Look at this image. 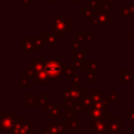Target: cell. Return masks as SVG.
<instances>
[{
  "instance_id": "cell-23",
  "label": "cell",
  "mask_w": 134,
  "mask_h": 134,
  "mask_svg": "<svg viewBox=\"0 0 134 134\" xmlns=\"http://www.w3.org/2000/svg\"><path fill=\"white\" fill-rule=\"evenodd\" d=\"M32 45H34L35 50H43V46H44L43 37L32 38Z\"/></svg>"
},
{
  "instance_id": "cell-2",
  "label": "cell",
  "mask_w": 134,
  "mask_h": 134,
  "mask_svg": "<svg viewBox=\"0 0 134 134\" xmlns=\"http://www.w3.org/2000/svg\"><path fill=\"white\" fill-rule=\"evenodd\" d=\"M45 72L53 81L61 80L63 75V64L60 61L48 60L45 63Z\"/></svg>"
},
{
  "instance_id": "cell-4",
  "label": "cell",
  "mask_w": 134,
  "mask_h": 134,
  "mask_svg": "<svg viewBox=\"0 0 134 134\" xmlns=\"http://www.w3.org/2000/svg\"><path fill=\"white\" fill-rule=\"evenodd\" d=\"M62 106L61 103H51L45 106L42 111L47 115V117H52V118H58V117H66L68 116V112H62Z\"/></svg>"
},
{
  "instance_id": "cell-3",
  "label": "cell",
  "mask_w": 134,
  "mask_h": 134,
  "mask_svg": "<svg viewBox=\"0 0 134 134\" xmlns=\"http://www.w3.org/2000/svg\"><path fill=\"white\" fill-rule=\"evenodd\" d=\"M52 28H53V32L57 36H66L67 32H69L71 30V19H62L61 14L58 15V18L53 20L52 22Z\"/></svg>"
},
{
  "instance_id": "cell-31",
  "label": "cell",
  "mask_w": 134,
  "mask_h": 134,
  "mask_svg": "<svg viewBox=\"0 0 134 134\" xmlns=\"http://www.w3.org/2000/svg\"><path fill=\"white\" fill-rule=\"evenodd\" d=\"M71 82L72 84H75V85H81L82 84V74H75L72 79H71Z\"/></svg>"
},
{
  "instance_id": "cell-1",
  "label": "cell",
  "mask_w": 134,
  "mask_h": 134,
  "mask_svg": "<svg viewBox=\"0 0 134 134\" xmlns=\"http://www.w3.org/2000/svg\"><path fill=\"white\" fill-rule=\"evenodd\" d=\"M86 117L90 119H106L110 117V109L109 107H100L98 105H93L90 108L82 110Z\"/></svg>"
},
{
  "instance_id": "cell-9",
  "label": "cell",
  "mask_w": 134,
  "mask_h": 134,
  "mask_svg": "<svg viewBox=\"0 0 134 134\" xmlns=\"http://www.w3.org/2000/svg\"><path fill=\"white\" fill-rule=\"evenodd\" d=\"M125 130V125L119 120L118 117H111L109 119V133L110 134H119Z\"/></svg>"
},
{
  "instance_id": "cell-7",
  "label": "cell",
  "mask_w": 134,
  "mask_h": 134,
  "mask_svg": "<svg viewBox=\"0 0 134 134\" xmlns=\"http://www.w3.org/2000/svg\"><path fill=\"white\" fill-rule=\"evenodd\" d=\"M72 64L81 70H86V51L85 50H74L71 52Z\"/></svg>"
},
{
  "instance_id": "cell-19",
  "label": "cell",
  "mask_w": 134,
  "mask_h": 134,
  "mask_svg": "<svg viewBox=\"0 0 134 134\" xmlns=\"http://www.w3.org/2000/svg\"><path fill=\"white\" fill-rule=\"evenodd\" d=\"M24 121H25V120H24L22 117H18V118L16 119V121H15L14 128L12 129V131H10L8 134H18V133L21 131V128H22Z\"/></svg>"
},
{
  "instance_id": "cell-37",
  "label": "cell",
  "mask_w": 134,
  "mask_h": 134,
  "mask_svg": "<svg viewBox=\"0 0 134 134\" xmlns=\"http://www.w3.org/2000/svg\"><path fill=\"white\" fill-rule=\"evenodd\" d=\"M132 72H133V76H134V70H132Z\"/></svg>"
},
{
  "instance_id": "cell-21",
  "label": "cell",
  "mask_w": 134,
  "mask_h": 134,
  "mask_svg": "<svg viewBox=\"0 0 134 134\" xmlns=\"http://www.w3.org/2000/svg\"><path fill=\"white\" fill-rule=\"evenodd\" d=\"M37 98H38V105H39L40 108L43 109L45 106L48 105V94H46V93H39Z\"/></svg>"
},
{
  "instance_id": "cell-34",
  "label": "cell",
  "mask_w": 134,
  "mask_h": 134,
  "mask_svg": "<svg viewBox=\"0 0 134 134\" xmlns=\"http://www.w3.org/2000/svg\"><path fill=\"white\" fill-rule=\"evenodd\" d=\"M42 131L44 132V134H54L50 129H49V127L48 126H46V127H44L43 129H42Z\"/></svg>"
},
{
  "instance_id": "cell-18",
  "label": "cell",
  "mask_w": 134,
  "mask_h": 134,
  "mask_svg": "<svg viewBox=\"0 0 134 134\" xmlns=\"http://www.w3.org/2000/svg\"><path fill=\"white\" fill-rule=\"evenodd\" d=\"M45 63H46L45 61H44V62H41V61H39V60H36V61L29 60L28 65L32 66V67L36 69L37 73H38V72H41V71H45Z\"/></svg>"
},
{
  "instance_id": "cell-33",
  "label": "cell",
  "mask_w": 134,
  "mask_h": 134,
  "mask_svg": "<svg viewBox=\"0 0 134 134\" xmlns=\"http://www.w3.org/2000/svg\"><path fill=\"white\" fill-rule=\"evenodd\" d=\"M71 45H72V49H74V50H79L81 48V46H82L79 41H72Z\"/></svg>"
},
{
  "instance_id": "cell-38",
  "label": "cell",
  "mask_w": 134,
  "mask_h": 134,
  "mask_svg": "<svg viewBox=\"0 0 134 134\" xmlns=\"http://www.w3.org/2000/svg\"><path fill=\"white\" fill-rule=\"evenodd\" d=\"M133 134H134V132H133Z\"/></svg>"
},
{
  "instance_id": "cell-8",
  "label": "cell",
  "mask_w": 134,
  "mask_h": 134,
  "mask_svg": "<svg viewBox=\"0 0 134 134\" xmlns=\"http://www.w3.org/2000/svg\"><path fill=\"white\" fill-rule=\"evenodd\" d=\"M67 125L69 132H81V118L76 116V114L68 113L67 116Z\"/></svg>"
},
{
  "instance_id": "cell-12",
  "label": "cell",
  "mask_w": 134,
  "mask_h": 134,
  "mask_svg": "<svg viewBox=\"0 0 134 134\" xmlns=\"http://www.w3.org/2000/svg\"><path fill=\"white\" fill-rule=\"evenodd\" d=\"M47 126L54 134H67L68 131V125L66 122H48Z\"/></svg>"
},
{
  "instance_id": "cell-20",
  "label": "cell",
  "mask_w": 134,
  "mask_h": 134,
  "mask_svg": "<svg viewBox=\"0 0 134 134\" xmlns=\"http://www.w3.org/2000/svg\"><path fill=\"white\" fill-rule=\"evenodd\" d=\"M29 87V77L26 74L19 75V88L20 89H28Z\"/></svg>"
},
{
  "instance_id": "cell-26",
  "label": "cell",
  "mask_w": 134,
  "mask_h": 134,
  "mask_svg": "<svg viewBox=\"0 0 134 134\" xmlns=\"http://www.w3.org/2000/svg\"><path fill=\"white\" fill-rule=\"evenodd\" d=\"M98 25L99 26H109L110 24V18L106 13L100 14L98 17Z\"/></svg>"
},
{
  "instance_id": "cell-5",
  "label": "cell",
  "mask_w": 134,
  "mask_h": 134,
  "mask_svg": "<svg viewBox=\"0 0 134 134\" xmlns=\"http://www.w3.org/2000/svg\"><path fill=\"white\" fill-rule=\"evenodd\" d=\"M17 117H15V113H0V128L3 132H10L14 128L15 121Z\"/></svg>"
},
{
  "instance_id": "cell-28",
  "label": "cell",
  "mask_w": 134,
  "mask_h": 134,
  "mask_svg": "<svg viewBox=\"0 0 134 134\" xmlns=\"http://www.w3.org/2000/svg\"><path fill=\"white\" fill-rule=\"evenodd\" d=\"M124 116L127 117L130 122H134V108L133 107L129 108L128 112H125L124 113Z\"/></svg>"
},
{
  "instance_id": "cell-32",
  "label": "cell",
  "mask_w": 134,
  "mask_h": 134,
  "mask_svg": "<svg viewBox=\"0 0 134 134\" xmlns=\"http://www.w3.org/2000/svg\"><path fill=\"white\" fill-rule=\"evenodd\" d=\"M85 34V37H86V40L87 41H94L95 40V35L93 31H87V32H84Z\"/></svg>"
},
{
  "instance_id": "cell-29",
  "label": "cell",
  "mask_w": 134,
  "mask_h": 134,
  "mask_svg": "<svg viewBox=\"0 0 134 134\" xmlns=\"http://www.w3.org/2000/svg\"><path fill=\"white\" fill-rule=\"evenodd\" d=\"M76 41L80 42V44L82 46H85L86 45V37H85V34L84 32H76Z\"/></svg>"
},
{
  "instance_id": "cell-11",
  "label": "cell",
  "mask_w": 134,
  "mask_h": 134,
  "mask_svg": "<svg viewBox=\"0 0 134 134\" xmlns=\"http://www.w3.org/2000/svg\"><path fill=\"white\" fill-rule=\"evenodd\" d=\"M118 82H119L120 85H124V84L132 85L133 82H134V76H133L132 70H130V69H121V70H119Z\"/></svg>"
},
{
  "instance_id": "cell-17",
  "label": "cell",
  "mask_w": 134,
  "mask_h": 134,
  "mask_svg": "<svg viewBox=\"0 0 134 134\" xmlns=\"http://www.w3.org/2000/svg\"><path fill=\"white\" fill-rule=\"evenodd\" d=\"M96 82V75H95V71L92 70H85V83L87 85H93Z\"/></svg>"
},
{
  "instance_id": "cell-10",
  "label": "cell",
  "mask_w": 134,
  "mask_h": 134,
  "mask_svg": "<svg viewBox=\"0 0 134 134\" xmlns=\"http://www.w3.org/2000/svg\"><path fill=\"white\" fill-rule=\"evenodd\" d=\"M19 48H20V50L23 51V53L25 55H31V54H34L35 48H34V45H32V38L31 37L24 38V40L20 42Z\"/></svg>"
},
{
  "instance_id": "cell-15",
  "label": "cell",
  "mask_w": 134,
  "mask_h": 134,
  "mask_svg": "<svg viewBox=\"0 0 134 134\" xmlns=\"http://www.w3.org/2000/svg\"><path fill=\"white\" fill-rule=\"evenodd\" d=\"M43 40H44V45L48 46H55L57 45V35L52 31H45L43 32Z\"/></svg>"
},
{
  "instance_id": "cell-16",
  "label": "cell",
  "mask_w": 134,
  "mask_h": 134,
  "mask_svg": "<svg viewBox=\"0 0 134 134\" xmlns=\"http://www.w3.org/2000/svg\"><path fill=\"white\" fill-rule=\"evenodd\" d=\"M76 67L73 64L63 65V75L67 77V80H71L76 74Z\"/></svg>"
},
{
  "instance_id": "cell-22",
  "label": "cell",
  "mask_w": 134,
  "mask_h": 134,
  "mask_svg": "<svg viewBox=\"0 0 134 134\" xmlns=\"http://www.w3.org/2000/svg\"><path fill=\"white\" fill-rule=\"evenodd\" d=\"M82 104H83V108H84V109H87V108L92 107V106L94 105V102H93L91 95L88 94V93H86V94L82 97Z\"/></svg>"
},
{
  "instance_id": "cell-36",
  "label": "cell",
  "mask_w": 134,
  "mask_h": 134,
  "mask_svg": "<svg viewBox=\"0 0 134 134\" xmlns=\"http://www.w3.org/2000/svg\"><path fill=\"white\" fill-rule=\"evenodd\" d=\"M38 134H44V132H43V131H40V132H39Z\"/></svg>"
},
{
  "instance_id": "cell-27",
  "label": "cell",
  "mask_w": 134,
  "mask_h": 134,
  "mask_svg": "<svg viewBox=\"0 0 134 134\" xmlns=\"http://www.w3.org/2000/svg\"><path fill=\"white\" fill-rule=\"evenodd\" d=\"M109 96H110V100L115 103V104H118L119 103V97H118V94L117 92L115 91L114 88H110L109 89Z\"/></svg>"
},
{
  "instance_id": "cell-6",
  "label": "cell",
  "mask_w": 134,
  "mask_h": 134,
  "mask_svg": "<svg viewBox=\"0 0 134 134\" xmlns=\"http://www.w3.org/2000/svg\"><path fill=\"white\" fill-rule=\"evenodd\" d=\"M90 130L94 134H110L109 121H106V119H91Z\"/></svg>"
},
{
  "instance_id": "cell-25",
  "label": "cell",
  "mask_w": 134,
  "mask_h": 134,
  "mask_svg": "<svg viewBox=\"0 0 134 134\" xmlns=\"http://www.w3.org/2000/svg\"><path fill=\"white\" fill-rule=\"evenodd\" d=\"M90 95H91L94 104H99V102L102 99V96H103V93H100L99 89H91L90 90Z\"/></svg>"
},
{
  "instance_id": "cell-24",
  "label": "cell",
  "mask_w": 134,
  "mask_h": 134,
  "mask_svg": "<svg viewBox=\"0 0 134 134\" xmlns=\"http://www.w3.org/2000/svg\"><path fill=\"white\" fill-rule=\"evenodd\" d=\"M99 65H100V62L97 61V60H94V61L86 60V70L89 69V70H92V71H96V70H98Z\"/></svg>"
},
{
  "instance_id": "cell-14",
  "label": "cell",
  "mask_w": 134,
  "mask_h": 134,
  "mask_svg": "<svg viewBox=\"0 0 134 134\" xmlns=\"http://www.w3.org/2000/svg\"><path fill=\"white\" fill-rule=\"evenodd\" d=\"M23 97H24L23 105L25 108H39L38 98H35L31 93H25Z\"/></svg>"
},
{
  "instance_id": "cell-13",
  "label": "cell",
  "mask_w": 134,
  "mask_h": 134,
  "mask_svg": "<svg viewBox=\"0 0 134 134\" xmlns=\"http://www.w3.org/2000/svg\"><path fill=\"white\" fill-rule=\"evenodd\" d=\"M32 81H34V84H42V83H44V84L51 85L53 80L50 79L45 71H41V72H38L36 74V76L32 79Z\"/></svg>"
},
{
  "instance_id": "cell-35",
  "label": "cell",
  "mask_w": 134,
  "mask_h": 134,
  "mask_svg": "<svg viewBox=\"0 0 134 134\" xmlns=\"http://www.w3.org/2000/svg\"><path fill=\"white\" fill-rule=\"evenodd\" d=\"M129 40L131 42H133V44H134V32L133 31H130L129 32Z\"/></svg>"
},
{
  "instance_id": "cell-30",
  "label": "cell",
  "mask_w": 134,
  "mask_h": 134,
  "mask_svg": "<svg viewBox=\"0 0 134 134\" xmlns=\"http://www.w3.org/2000/svg\"><path fill=\"white\" fill-rule=\"evenodd\" d=\"M25 74H26L28 77H32V79H34V77L36 76V74H37V71H36V69H35L32 66L28 65V68L26 69Z\"/></svg>"
}]
</instances>
